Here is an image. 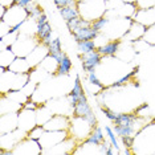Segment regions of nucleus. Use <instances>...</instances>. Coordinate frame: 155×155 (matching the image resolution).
Here are the masks:
<instances>
[{
  "label": "nucleus",
  "instance_id": "393cba45",
  "mask_svg": "<svg viewBox=\"0 0 155 155\" xmlns=\"http://www.w3.org/2000/svg\"><path fill=\"white\" fill-rule=\"evenodd\" d=\"M58 11L65 23L80 16V11H78V7L77 5H66V7H62V8H58Z\"/></svg>",
  "mask_w": 155,
  "mask_h": 155
},
{
  "label": "nucleus",
  "instance_id": "20e7f679",
  "mask_svg": "<svg viewBox=\"0 0 155 155\" xmlns=\"http://www.w3.org/2000/svg\"><path fill=\"white\" fill-rule=\"evenodd\" d=\"M29 19V12H28L27 7H21L19 4H12L7 8V12L3 19V21H5L9 27L16 32H20L23 24Z\"/></svg>",
  "mask_w": 155,
  "mask_h": 155
},
{
  "label": "nucleus",
  "instance_id": "f704fd0d",
  "mask_svg": "<svg viewBox=\"0 0 155 155\" xmlns=\"http://www.w3.org/2000/svg\"><path fill=\"white\" fill-rule=\"evenodd\" d=\"M101 111L104 113V115L106 117L109 121H111V122H114L115 121V118H117V115H118V111H115V110H113V109L110 107H107L106 105H101Z\"/></svg>",
  "mask_w": 155,
  "mask_h": 155
},
{
  "label": "nucleus",
  "instance_id": "37998d69",
  "mask_svg": "<svg viewBox=\"0 0 155 155\" xmlns=\"http://www.w3.org/2000/svg\"><path fill=\"white\" fill-rule=\"evenodd\" d=\"M77 2H87V0H77Z\"/></svg>",
  "mask_w": 155,
  "mask_h": 155
},
{
  "label": "nucleus",
  "instance_id": "58836bf2",
  "mask_svg": "<svg viewBox=\"0 0 155 155\" xmlns=\"http://www.w3.org/2000/svg\"><path fill=\"white\" fill-rule=\"evenodd\" d=\"M24 109H28V110H37L38 109V104L33 101V98H28V101L24 104Z\"/></svg>",
  "mask_w": 155,
  "mask_h": 155
},
{
  "label": "nucleus",
  "instance_id": "cd10ccee",
  "mask_svg": "<svg viewBox=\"0 0 155 155\" xmlns=\"http://www.w3.org/2000/svg\"><path fill=\"white\" fill-rule=\"evenodd\" d=\"M85 140L86 142H90V143H94V144H101L105 140V135H104V133H102V129L100 126L93 127L91 133L89 134V137H87Z\"/></svg>",
  "mask_w": 155,
  "mask_h": 155
},
{
  "label": "nucleus",
  "instance_id": "bb28decb",
  "mask_svg": "<svg viewBox=\"0 0 155 155\" xmlns=\"http://www.w3.org/2000/svg\"><path fill=\"white\" fill-rule=\"evenodd\" d=\"M66 25H68L70 33H73L76 29H78V28H82V27H87V25H91V21L89 20L84 19V17H74V19L69 20V21H66Z\"/></svg>",
  "mask_w": 155,
  "mask_h": 155
},
{
  "label": "nucleus",
  "instance_id": "ea45409f",
  "mask_svg": "<svg viewBox=\"0 0 155 155\" xmlns=\"http://www.w3.org/2000/svg\"><path fill=\"white\" fill-rule=\"evenodd\" d=\"M36 23H37V25H41V24H45V23H48V16L45 15V13L43 12L40 16L36 19Z\"/></svg>",
  "mask_w": 155,
  "mask_h": 155
},
{
  "label": "nucleus",
  "instance_id": "79ce46f5",
  "mask_svg": "<svg viewBox=\"0 0 155 155\" xmlns=\"http://www.w3.org/2000/svg\"><path fill=\"white\" fill-rule=\"evenodd\" d=\"M122 2H126V3H135L137 0H122Z\"/></svg>",
  "mask_w": 155,
  "mask_h": 155
},
{
  "label": "nucleus",
  "instance_id": "aec40b11",
  "mask_svg": "<svg viewBox=\"0 0 155 155\" xmlns=\"http://www.w3.org/2000/svg\"><path fill=\"white\" fill-rule=\"evenodd\" d=\"M122 41L121 40H109L106 44L98 48V52L104 56V57H109V56H117L119 48H121Z\"/></svg>",
  "mask_w": 155,
  "mask_h": 155
},
{
  "label": "nucleus",
  "instance_id": "473e14b6",
  "mask_svg": "<svg viewBox=\"0 0 155 155\" xmlns=\"http://www.w3.org/2000/svg\"><path fill=\"white\" fill-rule=\"evenodd\" d=\"M109 17L105 15V16H102V17H100V19H97V20H94L93 23H91V27L94 28V29L97 31V32H102V31L105 29V27L107 25V23H109Z\"/></svg>",
  "mask_w": 155,
  "mask_h": 155
},
{
  "label": "nucleus",
  "instance_id": "4be33fe9",
  "mask_svg": "<svg viewBox=\"0 0 155 155\" xmlns=\"http://www.w3.org/2000/svg\"><path fill=\"white\" fill-rule=\"evenodd\" d=\"M16 57L17 56L15 54L12 47H3L2 45V51H0V66L8 68V66L15 61Z\"/></svg>",
  "mask_w": 155,
  "mask_h": 155
},
{
  "label": "nucleus",
  "instance_id": "e433bc0d",
  "mask_svg": "<svg viewBox=\"0 0 155 155\" xmlns=\"http://www.w3.org/2000/svg\"><path fill=\"white\" fill-rule=\"evenodd\" d=\"M53 3L58 8H62V7H66V5H77V0H53Z\"/></svg>",
  "mask_w": 155,
  "mask_h": 155
},
{
  "label": "nucleus",
  "instance_id": "7ed1b4c3",
  "mask_svg": "<svg viewBox=\"0 0 155 155\" xmlns=\"http://www.w3.org/2000/svg\"><path fill=\"white\" fill-rule=\"evenodd\" d=\"M110 19V17H109ZM133 17H125V16H118V17H111L109 20L107 25L101 33H104L109 40H121V38L127 33L133 24Z\"/></svg>",
  "mask_w": 155,
  "mask_h": 155
},
{
  "label": "nucleus",
  "instance_id": "72a5a7b5",
  "mask_svg": "<svg viewBox=\"0 0 155 155\" xmlns=\"http://www.w3.org/2000/svg\"><path fill=\"white\" fill-rule=\"evenodd\" d=\"M143 40L144 43L150 44V45H154L155 47V24H153L151 27H149L146 29V33L143 36Z\"/></svg>",
  "mask_w": 155,
  "mask_h": 155
},
{
  "label": "nucleus",
  "instance_id": "f03ea898",
  "mask_svg": "<svg viewBox=\"0 0 155 155\" xmlns=\"http://www.w3.org/2000/svg\"><path fill=\"white\" fill-rule=\"evenodd\" d=\"M80 16L93 23L94 20L105 16L107 12V0H87L77 3Z\"/></svg>",
  "mask_w": 155,
  "mask_h": 155
},
{
  "label": "nucleus",
  "instance_id": "dca6fc26",
  "mask_svg": "<svg viewBox=\"0 0 155 155\" xmlns=\"http://www.w3.org/2000/svg\"><path fill=\"white\" fill-rule=\"evenodd\" d=\"M146 29H147V27L142 25V24L138 21H133L130 29L127 31V33L121 38V41H131V43H134V41L139 40V38H143L144 33H146Z\"/></svg>",
  "mask_w": 155,
  "mask_h": 155
},
{
  "label": "nucleus",
  "instance_id": "9b49d317",
  "mask_svg": "<svg viewBox=\"0 0 155 155\" xmlns=\"http://www.w3.org/2000/svg\"><path fill=\"white\" fill-rule=\"evenodd\" d=\"M36 125H38L36 110H28V109L23 107V110L19 111V129L28 133Z\"/></svg>",
  "mask_w": 155,
  "mask_h": 155
},
{
  "label": "nucleus",
  "instance_id": "1a4fd4ad",
  "mask_svg": "<svg viewBox=\"0 0 155 155\" xmlns=\"http://www.w3.org/2000/svg\"><path fill=\"white\" fill-rule=\"evenodd\" d=\"M11 154H32V155H37V154H43V147L38 140L31 139V138H24L21 139L19 143L16 144L12 149Z\"/></svg>",
  "mask_w": 155,
  "mask_h": 155
},
{
  "label": "nucleus",
  "instance_id": "9d476101",
  "mask_svg": "<svg viewBox=\"0 0 155 155\" xmlns=\"http://www.w3.org/2000/svg\"><path fill=\"white\" fill-rule=\"evenodd\" d=\"M104 60V56H102L98 49L93 52H89V53L81 54V65H82V70L86 73L93 72V70H97V68L100 66V64Z\"/></svg>",
  "mask_w": 155,
  "mask_h": 155
},
{
  "label": "nucleus",
  "instance_id": "c9c22d12",
  "mask_svg": "<svg viewBox=\"0 0 155 155\" xmlns=\"http://www.w3.org/2000/svg\"><path fill=\"white\" fill-rule=\"evenodd\" d=\"M137 8H153L155 7V0H137Z\"/></svg>",
  "mask_w": 155,
  "mask_h": 155
},
{
  "label": "nucleus",
  "instance_id": "f3484780",
  "mask_svg": "<svg viewBox=\"0 0 155 155\" xmlns=\"http://www.w3.org/2000/svg\"><path fill=\"white\" fill-rule=\"evenodd\" d=\"M98 35H100V32H97L91 25H87L76 29L72 33V36L76 43H80V41H85V40H96Z\"/></svg>",
  "mask_w": 155,
  "mask_h": 155
},
{
  "label": "nucleus",
  "instance_id": "412c9836",
  "mask_svg": "<svg viewBox=\"0 0 155 155\" xmlns=\"http://www.w3.org/2000/svg\"><path fill=\"white\" fill-rule=\"evenodd\" d=\"M52 35H53V29H52V25L49 23L37 25L36 36L38 37L40 43H43L45 45H49V43L52 41Z\"/></svg>",
  "mask_w": 155,
  "mask_h": 155
},
{
  "label": "nucleus",
  "instance_id": "b1692460",
  "mask_svg": "<svg viewBox=\"0 0 155 155\" xmlns=\"http://www.w3.org/2000/svg\"><path fill=\"white\" fill-rule=\"evenodd\" d=\"M48 49H49V54L53 56V57L57 60L60 62L62 60V57L65 56L64 51H62V45H61V40H60L58 37H54L52 38V41L49 43L48 45Z\"/></svg>",
  "mask_w": 155,
  "mask_h": 155
},
{
  "label": "nucleus",
  "instance_id": "6ab92c4d",
  "mask_svg": "<svg viewBox=\"0 0 155 155\" xmlns=\"http://www.w3.org/2000/svg\"><path fill=\"white\" fill-rule=\"evenodd\" d=\"M8 69L15 73H19V74H27V73H31L33 70V68L28 62L27 57H16L15 61L8 66Z\"/></svg>",
  "mask_w": 155,
  "mask_h": 155
},
{
  "label": "nucleus",
  "instance_id": "5701e85b",
  "mask_svg": "<svg viewBox=\"0 0 155 155\" xmlns=\"http://www.w3.org/2000/svg\"><path fill=\"white\" fill-rule=\"evenodd\" d=\"M37 68L43 69L47 74H56V73H57V68H58V61L53 57V56L48 54L47 57L44 58V61L41 62Z\"/></svg>",
  "mask_w": 155,
  "mask_h": 155
},
{
  "label": "nucleus",
  "instance_id": "f257e3e1",
  "mask_svg": "<svg viewBox=\"0 0 155 155\" xmlns=\"http://www.w3.org/2000/svg\"><path fill=\"white\" fill-rule=\"evenodd\" d=\"M0 70H2V94L12 90H21L31 81V73L19 74L5 66H0Z\"/></svg>",
  "mask_w": 155,
  "mask_h": 155
},
{
  "label": "nucleus",
  "instance_id": "2eb2a0df",
  "mask_svg": "<svg viewBox=\"0 0 155 155\" xmlns=\"http://www.w3.org/2000/svg\"><path fill=\"white\" fill-rule=\"evenodd\" d=\"M48 54H49L48 45H45V44H43V43H40L36 48L33 49L32 52H31L29 54H28L27 60H28V62H29V65L35 69V68H37V66L44 61V58L47 57Z\"/></svg>",
  "mask_w": 155,
  "mask_h": 155
},
{
  "label": "nucleus",
  "instance_id": "0eeeda50",
  "mask_svg": "<svg viewBox=\"0 0 155 155\" xmlns=\"http://www.w3.org/2000/svg\"><path fill=\"white\" fill-rule=\"evenodd\" d=\"M69 137H72L69 130H45V133L38 139V142H40L43 149L47 150V149H53L58 143L66 140Z\"/></svg>",
  "mask_w": 155,
  "mask_h": 155
},
{
  "label": "nucleus",
  "instance_id": "423d86ee",
  "mask_svg": "<svg viewBox=\"0 0 155 155\" xmlns=\"http://www.w3.org/2000/svg\"><path fill=\"white\" fill-rule=\"evenodd\" d=\"M93 130V126L86 121L84 117H76L73 115V118L70 119V127L69 133L76 140H85L89 134Z\"/></svg>",
  "mask_w": 155,
  "mask_h": 155
},
{
  "label": "nucleus",
  "instance_id": "6e6552de",
  "mask_svg": "<svg viewBox=\"0 0 155 155\" xmlns=\"http://www.w3.org/2000/svg\"><path fill=\"white\" fill-rule=\"evenodd\" d=\"M73 115H76V117H84L93 127L97 126V117H96V114H94L91 106L89 105V102H87V97L85 93L80 97L78 104L76 105L74 110H73Z\"/></svg>",
  "mask_w": 155,
  "mask_h": 155
},
{
  "label": "nucleus",
  "instance_id": "4468645a",
  "mask_svg": "<svg viewBox=\"0 0 155 155\" xmlns=\"http://www.w3.org/2000/svg\"><path fill=\"white\" fill-rule=\"evenodd\" d=\"M134 21H138L144 27H151L155 24V7L153 8H137L133 15Z\"/></svg>",
  "mask_w": 155,
  "mask_h": 155
},
{
  "label": "nucleus",
  "instance_id": "f8f14e48",
  "mask_svg": "<svg viewBox=\"0 0 155 155\" xmlns=\"http://www.w3.org/2000/svg\"><path fill=\"white\" fill-rule=\"evenodd\" d=\"M19 129V111L0 115V134L11 133Z\"/></svg>",
  "mask_w": 155,
  "mask_h": 155
},
{
  "label": "nucleus",
  "instance_id": "c85d7f7f",
  "mask_svg": "<svg viewBox=\"0 0 155 155\" xmlns=\"http://www.w3.org/2000/svg\"><path fill=\"white\" fill-rule=\"evenodd\" d=\"M77 48H78L80 54H85V53H89V52H93V51H96V49H98L94 40L80 41V43H77Z\"/></svg>",
  "mask_w": 155,
  "mask_h": 155
},
{
  "label": "nucleus",
  "instance_id": "c756f323",
  "mask_svg": "<svg viewBox=\"0 0 155 155\" xmlns=\"http://www.w3.org/2000/svg\"><path fill=\"white\" fill-rule=\"evenodd\" d=\"M45 133V129H44V126L43 125H36L33 129H31L29 131H28L27 134V137L28 138H31V139H35V140H38L43 137V134Z\"/></svg>",
  "mask_w": 155,
  "mask_h": 155
},
{
  "label": "nucleus",
  "instance_id": "7c9ffc66",
  "mask_svg": "<svg viewBox=\"0 0 155 155\" xmlns=\"http://www.w3.org/2000/svg\"><path fill=\"white\" fill-rule=\"evenodd\" d=\"M105 131H106L107 139L110 140V143L113 144V147H114V149H117V150L119 151V154H121V150H119V144H118V139H117L118 135H115L114 129L110 127V126H105Z\"/></svg>",
  "mask_w": 155,
  "mask_h": 155
},
{
  "label": "nucleus",
  "instance_id": "4c0bfd02",
  "mask_svg": "<svg viewBox=\"0 0 155 155\" xmlns=\"http://www.w3.org/2000/svg\"><path fill=\"white\" fill-rule=\"evenodd\" d=\"M134 140H135V138L131 135H127V137H121V142L125 147H127V149H131V147L134 146Z\"/></svg>",
  "mask_w": 155,
  "mask_h": 155
},
{
  "label": "nucleus",
  "instance_id": "2f4dec72",
  "mask_svg": "<svg viewBox=\"0 0 155 155\" xmlns=\"http://www.w3.org/2000/svg\"><path fill=\"white\" fill-rule=\"evenodd\" d=\"M87 82L91 84V85H94V86L101 87L102 90L105 89V84L101 81L100 76L97 74V72H96V70H93V72H89V73H87Z\"/></svg>",
  "mask_w": 155,
  "mask_h": 155
},
{
  "label": "nucleus",
  "instance_id": "ddd939ff",
  "mask_svg": "<svg viewBox=\"0 0 155 155\" xmlns=\"http://www.w3.org/2000/svg\"><path fill=\"white\" fill-rule=\"evenodd\" d=\"M43 126L45 130H69L70 119L64 114H53Z\"/></svg>",
  "mask_w": 155,
  "mask_h": 155
},
{
  "label": "nucleus",
  "instance_id": "a211bd4d",
  "mask_svg": "<svg viewBox=\"0 0 155 155\" xmlns=\"http://www.w3.org/2000/svg\"><path fill=\"white\" fill-rule=\"evenodd\" d=\"M84 93H85V90H84L82 84H81V77H80V74H77L76 76V80H74V85H73V87L70 89V91L68 93V98H69L70 104H72L73 109L76 107L77 104H78L80 97L82 96Z\"/></svg>",
  "mask_w": 155,
  "mask_h": 155
},
{
  "label": "nucleus",
  "instance_id": "a878e982",
  "mask_svg": "<svg viewBox=\"0 0 155 155\" xmlns=\"http://www.w3.org/2000/svg\"><path fill=\"white\" fill-rule=\"evenodd\" d=\"M73 68V62L72 60H70L68 56H64L62 60L58 62V68H57V73H56V76L58 77H64V76H69L70 70Z\"/></svg>",
  "mask_w": 155,
  "mask_h": 155
},
{
  "label": "nucleus",
  "instance_id": "a19ab883",
  "mask_svg": "<svg viewBox=\"0 0 155 155\" xmlns=\"http://www.w3.org/2000/svg\"><path fill=\"white\" fill-rule=\"evenodd\" d=\"M15 2V4H19L21 7H28L29 4H32L33 0H13Z\"/></svg>",
  "mask_w": 155,
  "mask_h": 155
},
{
  "label": "nucleus",
  "instance_id": "39448f33",
  "mask_svg": "<svg viewBox=\"0 0 155 155\" xmlns=\"http://www.w3.org/2000/svg\"><path fill=\"white\" fill-rule=\"evenodd\" d=\"M38 44H40V40H38L37 36H35V35L20 33L17 40L15 41V44L12 45V49L17 57H28V54H29Z\"/></svg>",
  "mask_w": 155,
  "mask_h": 155
},
{
  "label": "nucleus",
  "instance_id": "c03bdc74",
  "mask_svg": "<svg viewBox=\"0 0 155 155\" xmlns=\"http://www.w3.org/2000/svg\"><path fill=\"white\" fill-rule=\"evenodd\" d=\"M107 2H109V0H107Z\"/></svg>",
  "mask_w": 155,
  "mask_h": 155
}]
</instances>
